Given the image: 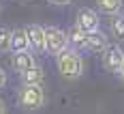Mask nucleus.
<instances>
[{"label": "nucleus", "mask_w": 124, "mask_h": 114, "mask_svg": "<svg viewBox=\"0 0 124 114\" xmlns=\"http://www.w3.org/2000/svg\"><path fill=\"white\" fill-rule=\"evenodd\" d=\"M58 71L64 80H77L84 76V58L73 50H64L62 54L56 56Z\"/></svg>", "instance_id": "1"}, {"label": "nucleus", "mask_w": 124, "mask_h": 114, "mask_svg": "<svg viewBox=\"0 0 124 114\" xmlns=\"http://www.w3.org/2000/svg\"><path fill=\"white\" fill-rule=\"evenodd\" d=\"M17 105L26 112H37L45 105L43 86H19L17 88Z\"/></svg>", "instance_id": "2"}, {"label": "nucleus", "mask_w": 124, "mask_h": 114, "mask_svg": "<svg viewBox=\"0 0 124 114\" xmlns=\"http://www.w3.org/2000/svg\"><path fill=\"white\" fill-rule=\"evenodd\" d=\"M64 50H69V41H66V32L58 28V26H47L45 28V54L49 56H58Z\"/></svg>", "instance_id": "3"}, {"label": "nucleus", "mask_w": 124, "mask_h": 114, "mask_svg": "<svg viewBox=\"0 0 124 114\" xmlns=\"http://www.w3.org/2000/svg\"><path fill=\"white\" fill-rule=\"evenodd\" d=\"M101 63H103V69L107 73H120L122 69V63H124V50L118 45V43H109L107 50L101 54Z\"/></svg>", "instance_id": "4"}, {"label": "nucleus", "mask_w": 124, "mask_h": 114, "mask_svg": "<svg viewBox=\"0 0 124 114\" xmlns=\"http://www.w3.org/2000/svg\"><path fill=\"white\" fill-rule=\"evenodd\" d=\"M75 26L79 28V30H84L86 35L90 32H96L101 26V19H99V13L94 11V9H88V7H81L77 15H75Z\"/></svg>", "instance_id": "5"}, {"label": "nucleus", "mask_w": 124, "mask_h": 114, "mask_svg": "<svg viewBox=\"0 0 124 114\" xmlns=\"http://www.w3.org/2000/svg\"><path fill=\"white\" fill-rule=\"evenodd\" d=\"M26 35H28L30 52H34V54H45V28H43V26L30 24L26 28Z\"/></svg>", "instance_id": "6"}, {"label": "nucleus", "mask_w": 124, "mask_h": 114, "mask_svg": "<svg viewBox=\"0 0 124 114\" xmlns=\"http://www.w3.org/2000/svg\"><path fill=\"white\" fill-rule=\"evenodd\" d=\"M37 65V60H34V54L28 50V52H19V54H13L11 56V67L13 71H17L19 76L24 73V71H28L30 67H34Z\"/></svg>", "instance_id": "7"}, {"label": "nucleus", "mask_w": 124, "mask_h": 114, "mask_svg": "<svg viewBox=\"0 0 124 114\" xmlns=\"http://www.w3.org/2000/svg\"><path fill=\"white\" fill-rule=\"evenodd\" d=\"M22 86H43V80H45V69L41 67V65H34V67H30L28 71H24L22 76Z\"/></svg>", "instance_id": "8"}, {"label": "nucleus", "mask_w": 124, "mask_h": 114, "mask_svg": "<svg viewBox=\"0 0 124 114\" xmlns=\"http://www.w3.org/2000/svg\"><path fill=\"white\" fill-rule=\"evenodd\" d=\"M66 41H69V50L73 52H79L86 50V43H88V35L84 30H79L77 26H71V30L66 32Z\"/></svg>", "instance_id": "9"}, {"label": "nucleus", "mask_w": 124, "mask_h": 114, "mask_svg": "<svg viewBox=\"0 0 124 114\" xmlns=\"http://www.w3.org/2000/svg\"><path fill=\"white\" fill-rule=\"evenodd\" d=\"M107 45H109V39H107V35H103L101 30L88 35V43H86L88 52H92V54H103V52L107 50Z\"/></svg>", "instance_id": "10"}, {"label": "nucleus", "mask_w": 124, "mask_h": 114, "mask_svg": "<svg viewBox=\"0 0 124 114\" xmlns=\"http://www.w3.org/2000/svg\"><path fill=\"white\" fill-rule=\"evenodd\" d=\"M28 35H26V28H15L11 30V50L13 54H19V52H28Z\"/></svg>", "instance_id": "11"}, {"label": "nucleus", "mask_w": 124, "mask_h": 114, "mask_svg": "<svg viewBox=\"0 0 124 114\" xmlns=\"http://www.w3.org/2000/svg\"><path fill=\"white\" fill-rule=\"evenodd\" d=\"M124 7V0H96V9L107 15H118Z\"/></svg>", "instance_id": "12"}, {"label": "nucleus", "mask_w": 124, "mask_h": 114, "mask_svg": "<svg viewBox=\"0 0 124 114\" xmlns=\"http://www.w3.org/2000/svg\"><path fill=\"white\" fill-rule=\"evenodd\" d=\"M109 32H111L113 41H124V15H111L109 19Z\"/></svg>", "instance_id": "13"}, {"label": "nucleus", "mask_w": 124, "mask_h": 114, "mask_svg": "<svg viewBox=\"0 0 124 114\" xmlns=\"http://www.w3.org/2000/svg\"><path fill=\"white\" fill-rule=\"evenodd\" d=\"M11 50V30L0 26V52H9Z\"/></svg>", "instance_id": "14"}, {"label": "nucleus", "mask_w": 124, "mask_h": 114, "mask_svg": "<svg viewBox=\"0 0 124 114\" xmlns=\"http://www.w3.org/2000/svg\"><path fill=\"white\" fill-rule=\"evenodd\" d=\"M49 4H56V7H66V4H71L73 0H47Z\"/></svg>", "instance_id": "15"}, {"label": "nucleus", "mask_w": 124, "mask_h": 114, "mask_svg": "<svg viewBox=\"0 0 124 114\" xmlns=\"http://www.w3.org/2000/svg\"><path fill=\"white\" fill-rule=\"evenodd\" d=\"M4 84H7V73H4V69L0 67V90L4 88Z\"/></svg>", "instance_id": "16"}, {"label": "nucleus", "mask_w": 124, "mask_h": 114, "mask_svg": "<svg viewBox=\"0 0 124 114\" xmlns=\"http://www.w3.org/2000/svg\"><path fill=\"white\" fill-rule=\"evenodd\" d=\"M0 114H7V103L0 99Z\"/></svg>", "instance_id": "17"}, {"label": "nucleus", "mask_w": 124, "mask_h": 114, "mask_svg": "<svg viewBox=\"0 0 124 114\" xmlns=\"http://www.w3.org/2000/svg\"><path fill=\"white\" fill-rule=\"evenodd\" d=\"M118 76H120V80L124 82V63H122V69H120V73H118Z\"/></svg>", "instance_id": "18"}]
</instances>
